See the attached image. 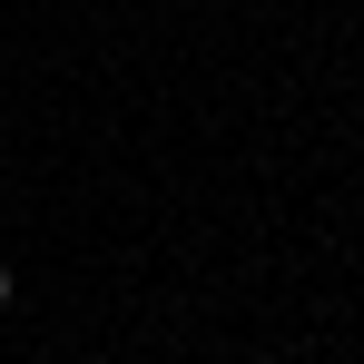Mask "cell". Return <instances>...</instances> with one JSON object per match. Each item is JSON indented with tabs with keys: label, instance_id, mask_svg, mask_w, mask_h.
Masks as SVG:
<instances>
[{
	"label": "cell",
	"instance_id": "obj_1",
	"mask_svg": "<svg viewBox=\"0 0 364 364\" xmlns=\"http://www.w3.org/2000/svg\"><path fill=\"white\" fill-rule=\"evenodd\" d=\"M0 305H10V266H0Z\"/></svg>",
	"mask_w": 364,
	"mask_h": 364
}]
</instances>
